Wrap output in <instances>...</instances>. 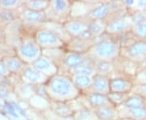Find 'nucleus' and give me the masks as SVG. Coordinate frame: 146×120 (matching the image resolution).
Returning <instances> with one entry per match:
<instances>
[{"label": "nucleus", "mask_w": 146, "mask_h": 120, "mask_svg": "<svg viewBox=\"0 0 146 120\" xmlns=\"http://www.w3.org/2000/svg\"><path fill=\"white\" fill-rule=\"evenodd\" d=\"M65 52H66V50L64 47H62V48H50V49L42 50V55L50 59L53 63H55L59 68L61 66L62 60H63Z\"/></svg>", "instance_id": "obj_23"}, {"label": "nucleus", "mask_w": 146, "mask_h": 120, "mask_svg": "<svg viewBox=\"0 0 146 120\" xmlns=\"http://www.w3.org/2000/svg\"><path fill=\"white\" fill-rule=\"evenodd\" d=\"M131 32L137 40L145 41L146 38V19L133 25Z\"/></svg>", "instance_id": "obj_30"}, {"label": "nucleus", "mask_w": 146, "mask_h": 120, "mask_svg": "<svg viewBox=\"0 0 146 120\" xmlns=\"http://www.w3.org/2000/svg\"><path fill=\"white\" fill-rule=\"evenodd\" d=\"M74 74H80V75H85L89 76H94L96 75V70L94 68V64L92 61H88L80 65L76 66V68L72 69L68 75H74Z\"/></svg>", "instance_id": "obj_27"}, {"label": "nucleus", "mask_w": 146, "mask_h": 120, "mask_svg": "<svg viewBox=\"0 0 146 120\" xmlns=\"http://www.w3.org/2000/svg\"><path fill=\"white\" fill-rule=\"evenodd\" d=\"M144 120H146V119H144Z\"/></svg>", "instance_id": "obj_47"}, {"label": "nucleus", "mask_w": 146, "mask_h": 120, "mask_svg": "<svg viewBox=\"0 0 146 120\" xmlns=\"http://www.w3.org/2000/svg\"><path fill=\"white\" fill-rule=\"evenodd\" d=\"M3 30H2L1 28H0V40L3 38Z\"/></svg>", "instance_id": "obj_43"}, {"label": "nucleus", "mask_w": 146, "mask_h": 120, "mask_svg": "<svg viewBox=\"0 0 146 120\" xmlns=\"http://www.w3.org/2000/svg\"><path fill=\"white\" fill-rule=\"evenodd\" d=\"M145 107L146 109V98H145Z\"/></svg>", "instance_id": "obj_45"}, {"label": "nucleus", "mask_w": 146, "mask_h": 120, "mask_svg": "<svg viewBox=\"0 0 146 120\" xmlns=\"http://www.w3.org/2000/svg\"><path fill=\"white\" fill-rule=\"evenodd\" d=\"M70 77L74 86L78 89L81 94L85 93L89 90L93 81V76L85 75L74 74L70 75Z\"/></svg>", "instance_id": "obj_21"}, {"label": "nucleus", "mask_w": 146, "mask_h": 120, "mask_svg": "<svg viewBox=\"0 0 146 120\" xmlns=\"http://www.w3.org/2000/svg\"><path fill=\"white\" fill-rule=\"evenodd\" d=\"M21 21L24 23V25L31 27V30L34 32L37 28L47 21V18L45 11H37L25 8L21 13Z\"/></svg>", "instance_id": "obj_9"}, {"label": "nucleus", "mask_w": 146, "mask_h": 120, "mask_svg": "<svg viewBox=\"0 0 146 120\" xmlns=\"http://www.w3.org/2000/svg\"><path fill=\"white\" fill-rule=\"evenodd\" d=\"M21 80L24 84L30 86H35L38 84H45L48 80V77L37 71L31 64L27 65L21 73Z\"/></svg>", "instance_id": "obj_11"}, {"label": "nucleus", "mask_w": 146, "mask_h": 120, "mask_svg": "<svg viewBox=\"0 0 146 120\" xmlns=\"http://www.w3.org/2000/svg\"><path fill=\"white\" fill-rule=\"evenodd\" d=\"M31 65L48 78L59 72V68L57 65L53 63L50 59L43 55L40 56Z\"/></svg>", "instance_id": "obj_14"}, {"label": "nucleus", "mask_w": 146, "mask_h": 120, "mask_svg": "<svg viewBox=\"0 0 146 120\" xmlns=\"http://www.w3.org/2000/svg\"><path fill=\"white\" fill-rule=\"evenodd\" d=\"M42 50L33 37V32H29L21 39L18 46V57L27 65H30L42 56Z\"/></svg>", "instance_id": "obj_4"}, {"label": "nucleus", "mask_w": 146, "mask_h": 120, "mask_svg": "<svg viewBox=\"0 0 146 120\" xmlns=\"http://www.w3.org/2000/svg\"><path fill=\"white\" fill-rule=\"evenodd\" d=\"M94 64L96 70V74L106 76L110 78L115 73V65L112 62L98 61V62H94Z\"/></svg>", "instance_id": "obj_26"}, {"label": "nucleus", "mask_w": 146, "mask_h": 120, "mask_svg": "<svg viewBox=\"0 0 146 120\" xmlns=\"http://www.w3.org/2000/svg\"><path fill=\"white\" fill-rule=\"evenodd\" d=\"M93 45H94L93 39H85L82 37H72L65 44L64 48L66 51L85 54L88 53L90 47Z\"/></svg>", "instance_id": "obj_12"}, {"label": "nucleus", "mask_w": 146, "mask_h": 120, "mask_svg": "<svg viewBox=\"0 0 146 120\" xmlns=\"http://www.w3.org/2000/svg\"><path fill=\"white\" fill-rule=\"evenodd\" d=\"M128 10L132 11H146V1H134L132 7Z\"/></svg>", "instance_id": "obj_37"}, {"label": "nucleus", "mask_w": 146, "mask_h": 120, "mask_svg": "<svg viewBox=\"0 0 146 120\" xmlns=\"http://www.w3.org/2000/svg\"><path fill=\"white\" fill-rule=\"evenodd\" d=\"M72 116L76 120H98L94 110L86 107L75 111Z\"/></svg>", "instance_id": "obj_28"}, {"label": "nucleus", "mask_w": 146, "mask_h": 120, "mask_svg": "<svg viewBox=\"0 0 146 120\" xmlns=\"http://www.w3.org/2000/svg\"><path fill=\"white\" fill-rule=\"evenodd\" d=\"M130 93H114L110 92L107 94V97L109 99L110 102L115 107H119L120 105H123L129 97Z\"/></svg>", "instance_id": "obj_32"}, {"label": "nucleus", "mask_w": 146, "mask_h": 120, "mask_svg": "<svg viewBox=\"0 0 146 120\" xmlns=\"http://www.w3.org/2000/svg\"><path fill=\"white\" fill-rule=\"evenodd\" d=\"M48 0H29L24 3L25 8L37 11H45L49 7Z\"/></svg>", "instance_id": "obj_29"}, {"label": "nucleus", "mask_w": 146, "mask_h": 120, "mask_svg": "<svg viewBox=\"0 0 146 120\" xmlns=\"http://www.w3.org/2000/svg\"><path fill=\"white\" fill-rule=\"evenodd\" d=\"M106 21L105 20H89L88 30L93 38L99 37L106 33Z\"/></svg>", "instance_id": "obj_24"}, {"label": "nucleus", "mask_w": 146, "mask_h": 120, "mask_svg": "<svg viewBox=\"0 0 146 120\" xmlns=\"http://www.w3.org/2000/svg\"><path fill=\"white\" fill-rule=\"evenodd\" d=\"M98 120H118L119 115L117 107L114 105H106L94 110Z\"/></svg>", "instance_id": "obj_22"}, {"label": "nucleus", "mask_w": 146, "mask_h": 120, "mask_svg": "<svg viewBox=\"0 0 146 120\" xmlns=\"http://www.w3.org/2000/svg\"><path fill=\"white\" fill-rule=\"evenodd\" d=\"M72 1L53 0L50 1L49 7L45 11L47 21L64 23L70 19Z\"/></svg>", "instance_id": "obj_5"}, {"label": "nucleus", "mask_w": 146, "mask_h": 120, "mask_svg": "<svg viewBox=\"0 0 146 120\" xmlns=\"http://www.w3.org/2000/svg\"><path fill=\"white\" fill-rule=\"evenodd\" d=\"M4 63L9 72L16 74H21L27 66L26 63H24L18 56L7 58Z\"/></svg>", "instance_id": "obj_25"}, {"label": "nucleus", "mask_w": 146, "mask_h": 120, "mask_svg": "<svg viewBox=\"0 0 146 120\" xmlns=\"http://www.w3.org/2000/svg\"><path fill=\"white\" fill-rule=\"evenodd\" d=\"M33 37L42 50L50 48H62L65 43L56 34L42 25L33 32Z\"/></svg>", "instance_id": "obj_6"}, {"label": "nucleus", "mask_w": 146, "mask_h": 120, "mask_svg": "<svg viewBox=\"0 0 146 120\" xmlns=\"http://www.w3.org/2000/svg\"><path fill=\"white\" fill-rule=\"evenodd\" d=\"M145 42H146V38H145Z\"/></svg>", "instance_id": "obj_46"}, {"label": "nucleus", "mask_w": 146, "mask_h": 120, "mask_svg": "<svg viewBox=\"0 0 146 120\" xmlns=\"http://www.w3.org/2000/svg\"><path fill=\"white\" fill-rule=\"evenodd\" d=\"M144 69H146V58L138 65V71L144 70Z\"/></svg>", "instance_id": "obj_42"}, {"label": "nucleus", "mask_w": 146, "mask_h": 120, "mask_svg": "<svg viewBox=\"0 0 146 120\" xmlns=\"http://www.w3.org/2000/svg\"><path fill=\"white\" fill-rule=\"evenodd\" d=\"M4 104H5V108L6 110H7V111L11 116L17 118V117H18V114L16 113V109H15V107L13 106V105L11 104V103H10V102H7V101H5Z\"/></svg>", "instance_id": "obj_38"}, {"label": "nucleus", "mask_w": 146, "mask_h": 120, "mask_svg": "<svg viewBox=\"0 0 146 120\" xmlns=\"http://www.w3.org/2000/svg\"><path fill=\"white\" fill-rule=\"evenodd\" d=\"M45 86L48 98L53 101L68 102L81 94L74 86L70 75L63 72H58L50 77Z\"/></svg>", "instance_id": "obj_1"}, {"label": "nucleus", "mask_w": 146, "mask_h": 120, "mask_svg": "<svg viewBox=\"0 0 146 120\" xmlns=\"http://www.w3.org/2000/svg\"><path fill=\"white\" fill-rule=\"evenodd\" d=\"M119 118H127L133 120H144L146 119L145 107L141 108H128L124 105L117 107Z\"/></svg>", "instance_id": "obj_18"}, {"label": "nucleus", "mask_w": 146, "mask_h": 120, "mask_svg": "<svg viewBox=\"0 0 146 120\" xmlns=\"http://www.w3.org/2000/svg\"><path fill=\"white\" fill-rule=\"evenodd\" d=\"M110 92V77L96 74L93 76V81L89 90L85 93H98L107 95Z\"/></svg>", "instance_id": "obj_16"}, {"label": "nucleus", "mask_w": 146, "mask_h": 120, "mask_svg": "<svg viewBox=\"0 0 146 120\" xmlns=\"http://www.w3.org/2000/svg\"><path fill=\"white\" fill-rule=\"evenodd\" d=\"M0 3L3 7H4V8L5 7L7 8V7H12L16 6V4L19 3V2L16 0H3V1H1Z\"/></svg>", "instance_id": "obj_39"}, {"label": "nucleus", "mask_w": 146, "mask_h": 120, "mask_svg": "<svg viewBox=\"0 0 146 120\" xmlns=\"http://www.w3.org/2000/svg\"><path fill=\"white\" fill-rule=\"evenodd\" d=\"M133 25L130 11L127 8L111 14L106 19V32L116 37L127 32H130Z\"/></svg>", "instance_id": "obj_3"}, {"label": "nucleus", "mask_w": 146, "mask_h": 120, "mask_svg": "<svg viewBox=\"0 0 146 120\" xmlns=\"http://www.w3.org/2000/svg\"><path fill=\"white\" fill-rule=\"evenodd\" d=\"M118 120H133V119H127V118H119Z\"/></svg>", "instance_id": "obj_44"}, {"label": "nucleus", "mask_w": 146, "mask_h": 120, "mask_svg": "<svg viewBox=\"0 0 146 120\" xmlns=\"http://www.w3.org/2000/svg\"><path fill=\"white\" fill-rule=\"evenodd\" d=\"M8 72H9V71L7 70L4 62L0 60V76H6L8 74Z\"/></svg>", "instance_id": "obj_40"}, {"label": "nucleus", "mask_w": 146, "mask_h": 120, "mask_svg": "<svg viewBox=\"0 0 146 120\" xmlns=\"http://www.w3.org/2000/svg\"><path fill=\"white\" fill-rule=\"evenodd\" d=\"M131 93L137 94L144 98H146V84H134V86L131 91Z\"/></svg>", "instance_id": "obj_35"}, {"label": "nucleus", "mask_w": 146, "mask_h": 120, "mask_svg": "<svg viewBox=\"0 0 146 120\" xmlns=\"http://www.w3.org/2000/svg\"><path fill=\"white\" fill-rule=\"evenodd\" d=\"M50 110L60 119H66L73 115V110L68 102L50 101Z\"/></svg>", "instance_id": "obj_19"}, {"label": "nucleus", "mask_w": 146, "mask_h": 120, "mask_svg": "<svg viewBox=\"0 0 146 120\" xmlns=\"http://www.w3.org/2000/svg\"><path fill=\"white\" fill-rule=\"evenodd\" d=\"M116 42H118V44L119 45L120 48H125V47L129 46L130 45L133 44L134 42H136L137 40L135 36L131 33V32H127L126 33H123L120 36L115 37Z\"/></svg>", "instance_id": "obj_33"}, {"label": "nucleus", "mask_w": 146, "mask_h": 120, "mask_svg": "<svg viewBox=\"0 0 146 120\" xmlns=\"http://www.w3.org/2000/svg\"><path fill=\"white\" fill-rule=\"evenodd\" d=\"M98 2L88 1H72L70 18H86Z\"/></svg>", "instance_id": "obj_15"}, {"label": "nucleus", "mask_w": 146, "mask_h": 120, "mask_svg": "<svg viewBox=\"0 0 146 120\" xmlns=\"http://www.w3.org/2000/svg\"><path fill=\"white\" fill-rule=\"evenodd\" d=\"M82 95L87 105L93 110L106 105H113L110 102L106 95L98 93H82Z\"/></svg>", "instance_id": "obj_17"}, {"label": "nucleus", "mask_w": 146, "mask_h": 120, "mask_svg": "<svg viewBox=\"0 0 146 120\" xmlns=\"http://www.w3.org/2000/svg\"><path fill=\"white\" fill-rule=\"evenodd\" d=\"M89 20L86 18H70L63 23L64 28L71 37L93 39L88 30Z\"/></svg>", "instance_id": "obj_7"}, {"label": "nucleus", "mask_w": 146, "mask_h": 120, "mask_svg": "<svg viewBox=\"0 0 146 120\" xmlns=\"http://www.w3.org/2000/svg\"><path fill=\"white\" fill-rule=\"evenodd\" d=\"M9 95V92L8 90L3 88H0V97L3 98H7Z\"/></svg>", "instance_id": "obj_41"}, {"label": "nucleus", "mask_w": 146, "mask_h": 120, "mask_svg": "<svg viewBox=\"0 0 146 120\" xmlns=\"http://www.w3.org/2000/svg\"><path fill=\"white\" fill-rule=\"evenodd\" d=\"M90 60L86 54H81L77 53L66 51L63 58L61 66L59 68V72L68 74L72 69Z\"/></svg>", "instance_id": "obj_10"}, {"label": "nucleus", "mask_w": 146, "mask_h": 120, "mask_svg": "<svg viewBox=\"0 0 146 120\" xmlns=\"http://www.w3.org/2000/svg\"><path fill=\"white\" fill-rule=\"evenodd\" d=\"M125 107L128 108H141L145 107V98L142 97L140 95L135 93L129 94V97L125 101V103L123 105Z\"/></svg>", "instance_id": "obj_31"}, {"label": "nucleus", "mask_w": 146, "mask_h": 120, "mask_svg": "<svg viewBox=\"0 0 146 120\" xmlns=\"http://www.w3.org/2000/svg\"><path fill=\"white\" fill-rule=\"evenodd\" d=\"M120 56L139 65L146 58V42L139 40L129 46L122 48Z\"/></svg>", "instance_id": "obj_8"}, {"label": "nucleus", "mask_w": 146, "mask_h": 120, "mask_svg": "<svg viewBox=\"0 0 146 120\" xmlns=\"http://www.w3.org/2000/svg\"><path fill=\"white\" fill-rule=\"evenodd\" d=\"M93 40L94 45L86 54L93 63L98 61L113 63L120 56L121 48L114 37L106 32L99 37H94Z\"/></svg>", "instance_id": "obj_2"}, {"label": "nucleus", "mask_w": 146, "mask_h": 120, "mask_svg": "<svg viewBox=\"0 0 146 120\" xmlns=\"http://www.w3.org/2000/svg\"><path fill=\"white\" fill-rule=\"evenodd\" d=\"M134 84H146V69L138 71L137 73L133 78Z\"/></svg>", "instance_id": "obj_36"}, {"label": "nucleus", "mask_w": 146, "mask_h": 120, "mask_svg": "<svg viewBox=\"0 0 146 120\" xmlns=\"http://www.w3.org/2000/svg\"><path fill=\"white\" fill-rule=\"evenodd\" d=\"M134 86L133 80L128 77L118 76L110 78V91L114 93H130Z\"/></svg>", "instance_id": "obj_13"}, {"label": "nucleus", "mask_w": 146, "mask_h": 120, "mask_svg": "<svg viewBox=\"0 0 146 120\" xmlns=\"http://www.w3.org/2000/svg\"><path fill=\"white\" fill-rule=\"evenodd\" d=\"M16 19V15L11 10L4 9L0 11V20L4 22H12Z\"/></svg>", "instance_id": "obj_34"}, {"label": "nucleus", "mask_w": 146, "mask_h": 120, "mask_svg": "<svg viewBox=\"0 0 146 120\" xmlns=\"http://www.w3.org/2000/svg\"><path fill=\"white\" fill-rule=\"evenodd\" d=\"M42 26L46 28L49 30L53 32L54 34H56L61 40H63L65 44L72 38L69 36L68 32L66 31L63 23L57 22V21H46L45 23L42 24Z\"/></svg>", "instance_id": "obj_20"}]
</instances>
